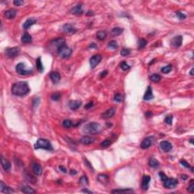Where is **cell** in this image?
Wrapping results in <instances>:
<instances>
[{
    "instance_id": "57",
    "label": "cell",
    "mask_w": 194,
    "mask_h": 194,
    "mask_svg": "<svg viewBox=\"0 0 194 194\" xmlns=\"http://www.w3.org/2000/svg\"><path fill=\"white\" fill-rule=\"evenodd\" d=\"M181 178H182L183 180H187V178H188V176L186 175V174H182V175H181Z\"/></svg>"
},
{
    "instance_id": "38",
    "label": "cell",
    "mask_w": 194,
    "mask_h": 194,
    "mask_svg": "<svg viewBox=\"0 0 194 194\" xmlns=\"http://www.w3.org/2000/svg\"><path fill=\"white\" fill-rule=\"evenodd\" d=\"M108 48L112 49H117L118 48V45L115 40H112L111 42H109V43L108 44Z\"/></svg>"
},
{
    "instance_id": "6",
    "label": "cell",
    "mask_w": 194,
    "mask_h": 194,
    "mask_svg": "<svg viewBox=\"0 0 194 194\" xmlns=\"http://www.w3.org/2000/svg\"><path fill=\"white\" fill-rule=\"evenodd\" d=\"M21 49L18 46H15V47H8L5 49V53L9 58H15L18 56L20 53Z\"/></svg>"
},
{
    "instance_id": "34",
    "label": "cell",
    "mask_w": 194,
    "mask_h": 194,
    "mask_svg": "<svg viewBox=\"0 0 194 194\" xmlns=\"http://www.w3.org/2000/svg\"><path fill=\"white\" fill-rule=\"evenodd\" d=\"M147 45V41L144 39H140L138 40V48L139 49H143Z\"/></svg>"
},
{
    "instance_id": "36",
    "label": "cell",
    "mask_w": 194,
    "mask_h": 194,
    "mask_svg": "<svg viewBox=\"0 0 194 194\" xmlns=\"http://www.w3.org/2000/svg\"><path fill=\"white\" fill-rule=\"evenodd\" d=\"M150 80L152 81L155 82V83H158L161 80V76L158 74H154L152 76H150Z\"/></svg>"
},
{
    "instance_id": "58",
    "label": "cell",
    "mask_w": 194,
    "mask_h": 194,
    "mask_svg": "<svg viewBox=\"0 0 194 194\" xmlns=\"http://www.w3.org/2000/svg\"><path fill=\"white\" fill-rule=\"evenodd\" d=\"M145 115H146V117H150V116H152V112H146V113Z\"/></svg>"
},
{
    "instance_id": "5",
    "label": "cell",
    "mask_w": 194,
    "mask_h": 194,
    "mask_svg": "<svg viewBox=\"0 0 194 194\" xmlns=\"http://www.w3.org/2000/svg\"><path fill=\"white\" fill-rule=\"evenodd\" d=\"M15 70L17 73L20 75L22 76H26V75H29V74H31L33 73L32 70H29L27 68L26 65H24V63H19L16 65V68H15Z\"/></svg>"
},
{
    "instance_id": "50",
    "label": "cell",
    "mask_w": 194,
    "mask_h": 194,
    "mask_svg": "<svg viewBox=\"0 0 194 194\" xmlns=\"http://www.w3.org/2000/svg\"><path fill=\"white\" fill-rule=\"evenodd\" d=\"M13 3H14V5H17V6H20V5H21L24 4V2L21 1V0H14Z\"/></svg>"
},
{
    "instance_id": "48",
    "label": "cell",
    "mask_w": 194,
    "mask_h": 194,
    "mask_svg": "<svg viewBox=\"0 0 194 194\" xmlns=\"http://www.w3.org/2000/svg\"><path fill=\"white\" fill-rule=\"evenodd\" d=\"M176 14H177V16L178 17V18L180 20H183V19L186 18V15L184 13H182L181 12H176Z\"/></svg>"
},
{
    "instance_id": "24",
    "label": "cell",
    "mask_w": 194,
    "mask_h": 194,
    "mask_svg": "<svg viewBox=\"0 0 194 194\" xmlns=\"http://www.w3.org/2000/svg\"><path fill=\"white\" fill-rule=\"evenodd\" d=\"M52 44L55 46H56L58 49L60 48L61 46L65 45V40L63 39V38H58V39H56L55 40H53L52 42Z\"/></svg>"
},
{
    "instance_id": "27",
    "label": "cell",
    "mask_w": 194,
    "mask_h": 194,
    "mask_svg": "<svg viewBox=\"0 0 194 194\" xmlns=\"http://www.w3.org/2000/svg\"><path fill=\"white\" fill-rule=\"evenodd\" d=\"M21 42L25 44L30 43L32 42V37L28 33H24L21 36Z\"/></svg>"
},
{
    "instance_id": "37",
    "label": "cell",
    "mask_w": 194,
    "mask_h": 194,
    "mask_svg": "<svg viewBox=\"0 0 194 194\" xmlns=\"http://www.w3.org/2000/svg\"><path fill=\"white\" fill-rule=\"evenodd\" d=\"M80 183L81 184H83L84 186H86V185L89 184V180H88V178H87V177H86V175H83V176L80 178Z\"/></svg>"
},
{
    "instance_id": "4",
    "label": "cell",
    "mask_w": 194,
    "mask_h": 194,
    "mask_svg": "<svg viewBox=\"0 0 194 194\" xmlns=\"http://www.w3.org/2000/svg\"><path fill=\"white\" fill-rule=\"evenodd\" d=\"M71 53L72 49H70L68 46H67L66 45H64L58 49V54L59 55L60 57L63 58H69L71 56Z\"/></svg>"
},
{
    "instance_id": "11",
    "label": "cell",
    "mask_w": 194,
    "mask_h": 194,
    "mask_svg": "<svg viewBox=\"0 0 194 194\" xmlns=\"http://www.w3.org/2000/svg\"><path fill=\"white\" fill-rule=\"evenodd\" d=\"M31 168L33 172L36 175H41L43 173V168L39 163L37 162H33L31 165Z\"/></svg>"
},
{
    "instance_id": "59",
    "label": "cell",
    "mask_w": 194,
    "mask_h": 194,
    "mask_svg": "<svg viewBox=\"0 0 194 194\" xmlns=\"http://www.w3.org/2000/svg\"><path fill=\"white\" fill-rule=\"evenodd\" d=\"M193 71H194V68H193L191 69V71H190V75H191V76H193V74H193Z\"/></svg>"
},
{
    "instance_id": "29",
    "label": "cell",
    "mask_w": 194,
    "mask_h": 194,
    "mask_svg": "<svg viewBox=\"0 0 194 194\" xmlns=\"http://www.w3.org/2000/svg\"><path fill=\"white\" fill-rule=\"evenodd\" d=\"M112 193H132L134 191L132 189H123V190H113Z\"/></svg>"
},
{
    "instance_id": "30",
    "label": "cell",
    "mask_w": 194,
    "mask_h": 194,
    "mask_svg": "<svg viewBox=\"0 0 194 194\" xmlns=\"http://www.w3.org/2000/svg\"><path fill=\"white\" fill-rule=\"evenodd\" d=\"M107 36L106 34V32L105 30H99L96 33V38L99 40H104Z\"/></svg>"
},
{
    "instance_id": "21",
    "label": "cell",
    "mask_w": 194,
    "mask_h": 194,
    "mask_svg": "<svg viewBox=\"0 0 194 194\" xmlns=\"http://www.w3.org/2000/svg\"><path fill=\"white\" fill-rule=\"evenodd\" d=\"M36 23V20L34 18H29L27 19L26 21L23 24V28L24 30H27L29 29L31 26H33L34 24H35Z\"/></svg>"
},
{
    "instance_id": "17",
    "label": "cell",
    "mask_w": 194,
    "mask_h": 194,
    "mask_svg": "<svg viewBox=\"0 0 194 194\" xmlns=\"http://www.w3.org/2000/svg\"><path fill=\"white\" fill-rule=\"evenodd\" d=\"M1 162H2V168H3V169L5 171H9L11 169L12 165H11V162L8 159L5 158L4 157H2V158H1Z\"/></svg>"
},
{
    "instance_id": "19",
    "label": "cell",
    "mask_w": 194,
    "mask_h": 194,
    "mask_svg": "<svg viewBox=\"0 0 194 194\" xmlns=\"http://www.w3.org/2000/svg\"><path fill=\"white\" fill-rule=\"evenodd\" d=\"M0 190L2 193H14V190L12 189H11L9 187H8L7 185H5L3 181L0 182Z\"/></svg>"
},
{
    "instance_id": "25",
    "label": "cell",
    "mask_w": 194,
    "mask_h": 194,
    "mask_svg": "<svg viewBox=\"0 0 194 194\" xmlns=\"http://www.w3.org/2000/svg\"><path fill=\"white\" fill-rule=\"evenodd\" d=\"M49 77H50V79L52 80V81L53 82V83H58L60 79H61V76H60V74L58 73V72L56 71H52L50 73V75H49Z\"/></svg>"
},
{
    "instance_id": "52",
    "label": "cell",
    "mask_w": 194,
    "mask_h": 194,
    "mask_svg": "<svg viewBox=\"0 0 194 194\" xmlns=\"http://www.w3.org/2000/svg\"><path fill=\"white\" fill-rule=\"evenodd\" d=\"M84 162H85V164H86V165L88 166V167H89V168H90V169L92 170V171H93V167H92V165H91V164H90V162H89L87 161V159L84 158Z\"/></svg>"
},
{
    "instance_id": "26",
    "label": "cell",
    "mask_w": 194,
    "mask_h": 194,
    "mask_svg": "<svg viewBox=\"0 0 194 194\" xmlns=\"http://www.w3.org/2000/svg\"><path fill=\"white\" fill-rule=\"evenodd\" d=\"M17 14V12L14 10V9H9V10H7L5 12V17L7 18V19H13L15 18Z\"/></svg>"
},
{
    "instance_id": "49",
    "label": "cell",
    "mask_w": 194,
    "mask_h": 194,
    "mask_svg": "<svg viewBox=\"0 0 194 194\" xmlns=\"http://www.w3.org/2000/svg\"><path fill=\"white\" fill-rule=\"evenodd\" d=\"M158 175H159V177H160V179L162 181H164V180H165L166 178H167V176H166V174L164 172H159L158 174Z\"/></svg>"
},
{
    "instance_id": "3",
    "label": "cell",
    "mask_w": 194,
    "mask_h": 194,
    "mask_svg": "<svg viewBox=\"0 0 194 194\" xmlns=\"http://www.w3.org/2000/svg\"><path fill=\"white\" fill-rule=\"evenodd\" d=\"M34 149H46V150L51 151V150L53 149V147H52V144L48 140L40 138V139L37 140L36 143L34 145Z\"/></svg>"
},
{
    "instance_id": "14",
    "label": "cell",
    "mask_w": 194,
    "mask_h": 194,
    "mask_svg": "<svg viewBox=\"0 0 194 194\" xmlns=\"http://www.w3.org/2000/svg\"><path fill=\"white\" fill-rule=\"evenodd\" d=\"M82 102L79 100H71L68 102V106L71 110H77L81 106Z\"/></svg>"
},
{
    "instance_id": "47",
    "label": "cell",
    "mask_w": 194,
    "mask_h": 194,
    "mask_svg": "<svg viewBox=\"0 0 194 194\" xmlns=\"http://www.w3.org/2000/svg\"><path fill=\"white\" fill-rule=\"evenodd\" d=\"M61 97V94L59 93H55L52 95V99L54 101H58Z\"/></svg>"
},
{
    "instance_id": "54",
    "label": "cell",
    "mask_w": 194,
    "mask_h": 194,
    "mask_svg": "<svg viewBox=\"0 0 194 194\" xmlns=\"http://www.w3.org/2000/svg\"><path fill=\"white\" fill-rule=\"evenodd\" d=\"M59 169L62 171V172H64V173H67V169L65 168V167L64 166H62V165H61V166H59Z\"/></svg>"
},
{
    "instance_id": "33",
    "label": "cell",
    "mask_w": 194,
    "mask_h": 194,
    "mask_svg": "<svg viewBox=\"0 0 194 194\" xmlns=\"http://www.w3.org/2000/svg\"><path fill=\"white\" fill-rule=\"evenodd\" d=\"M149 165L152 168H157L159 167V162L155 158H150L149 161Z\"/></svg>"
},
{
    "instance_id": "41",
    "label": "cell",
    "mask_w": 194,
    "mask_h": 194,
    "mask_svg": "<svg viewBox=\"0 0 194 194\" xmlns=\"http://www.w3.org/2000/svg\"><path fill=\"white\" fill-rule=\"evenodd\" d=\"M180 163L181 164V165H182L184 166V167H185V168H190V169H191V171H192V172L193 171V168H192L191 166L190 165V164H189V163L187 162V161H185V160H184V159H183V160H180Z\"/></svg>"
},
{
    "instance_id": "55",
    "label": "cell",
    "mask_w": 194,
    "mask_h": 194,
    "mask_svg": "<svg viewBox=\"0 0 194 194\" xmlns=\"http://www.w3.org/2000/svg\"><path fill=\"white\" fill-rule=\"evenodd\" d=\"M108 74V71H104L101 72L100 74V77H106V75Z\"/></svg>"
},
{
    "instance_id": "23",
    "label": "cell",
    "mask_w": 194,
    "mask_h": 194,
    "mask_svg": "<svg viewBox=\"0 0 194 194\" xmlns=\"http://www.w3.org/2000/svg\"><path fill=\"white\" fill-rule=\"evenodd\" d=\"M97 180L100 182L101 184H107L109 182V176L107 174H101L98 176L97 178Z\"/></svg>"
},
{
    "instance_id": "53",
    "label": "cell",
    "mask_w": 194,
    "mask_h": 194,
    "mask_svg": "<svg viewBox=\"0 0 194 194\" xmlns=\"http://www.w3.org/2000/svg\"><path fill=\"white\" fill-rule=\"evenodd\" d=\"M89 48H90V49H97L98 46H97V45H96V43H92V44L89 46Z\"/></svg>"
},
{
    "instance_id": "35",
    "label": "cell",
    "mask_w": 194,
    "mask_h": 194,
    "mask_svg": "<svg viewBox=\"0 0 194 194\" xmlns=\"http://www.w3.org/2000/svg\"><path fill=\"white\" fill-rule=\"evenodd\" d=\"M111 144H112V141L109 139H106V140H105L104 141H102L101 143L100 146L101 147H102V148H108V146H111Z\"/></svg>"
},
{
    "instance_id": "1",
    "label": "cell",
    "mask_w": 194,
    "mask_h": 194,
    "mask_svg": "<svg viewBox=\"0 0 194 194\" xmlns=\"http://www.w3.org/2000/svg\"><path fill=\"white\" fill-rule=\"evenodd\" d=\"M12 93L17 96H24L29 93L30 88L28 84L24 81H20L14 84L12 86Z\"/></svg>"
},
{
    "instance_id": "60",
    "label": "cell",
    "mask_w": 194,
    "mask_h": 194,
    "mask_svg": "<svg viewBox=\"0 0 194 194\" xmlns=\"http://www.w3.org/2000/svg\"><path fill=\"white\" fill-rule=\"evenodd\" d=\"M77 174V171H75L74 170H71V174Z\"/></svg>"
},
{
    "instance_id": "10",
    "label": "cell",
    "mask_w": 194,
    "mask_h": 194,
    "mask_svg": "<svg viewBox=\"0 0 194 194\" xmlns=\"http://www.w3.org/2000/svg\"><path fill=\"white\" fill-rule=\"evenodd\" d=\"M62 30H63V32H65L66 34H74L77 32V29L70 24H64L62 27Z\"/></svg>"
},
{
    "instance_id": "44",
    "label": "cell",
    "mask_w": 194,
    "mask_h": 194,
    "mask_svg": "<svg viewBox=\"0 0 194 194\" xmlns=\"http://www.w3.org/2000/svg\"><path fill=\"white\" fill-rule=\"evenodd\" d=\"M130 54V50L129 49H126V48H124L121 51V55L122 56H129Z\"/></svg>"
},
{
    "instance_id": "2",
    "label": "cell",
    "mask_w": 194,
    "mask_h": 194,
    "mask_svg": "<svg viewBox=\"0 0 194 194\" xmlns=\"http://www.w3.org/2000/svg\"><path fill=\"white\" fill-rule=\"evenodd\" d=\"M102 130V128L99 123L91 122L85 125V127L83 129V131L88 134L94 135V134H99V133H101Z\"/></svg>"
},
{
    "instance_id": "32",
    "label": "cell",
    "mask_w": 194,
    "mask_h": 194,
    "mask_svg": "<svg viewBox=\"0 0 194 194\" xmlns=\"http://www.w3.org/2000/svg\"><path fill=\"white\" fill-rule=\"evenodd\" d=\"M123 33V29L121 28V27H115V28H113L112 30V31H111V34H112V36H119V35H121V34Z\"/></svg>"
},
{
    "instance_id": "39",
    "label": "cell",
    "mask_w": 194,
    "mask_h": 194,
    "mask_svg": "<svg viewBox=\"0 0 194 194\" xmlns=\"http://www.w3.org/2000/svg\"><path fill=\"white\" fill-rule=\"evenodd\" d=\"M171 69H172V66L171 65H167V66H165V67H162V69H161V71L162 72V73H164V74H168V73H169V72L171 71Z\"/></svg>"
},
{
    "instance_id": "20",
    "label": "cell",
    "mask_w": 194,
    "mask_h": 194,
    "mask_svg": "<svg viewBox=\"0 0 194 194\" xmlns=\"http://www.w3.org/2000/svg\"><path fill=\"white\" fill-rule=\"evenodd\" d=\"M70 12L73 14H76V15H79V14H83V8H82V5H77L74 7H73L71 9Z\"/></svg>"
},
{
    "instance_id": "46",
    "label": "cell",
    "mask_w": 194,
    "mask_h": 194,
    "mask_svg": "<svg viewBox=\"0 0 194 194\" xmlns=\"http://www.w3.org/2000/svg\"><path fill=\"white\" fill-rule=\"evenodd\" d=\"M120 67H121V68L122 69L123 71H127V70H128V69L130 68V66L129 65H128L126 62H122L120 65Z\"/></svg>"
},
{
    "instance_id": "45",
    "label": "cell",
    "mask_w": 194,
    "mask_h": 194,
    "mask_svg": "<svg viewBox=\"0 0 194 194\" xmlns=\"http://www.w3.org/2000/svg\"><path fill=\"white\" fill-rule=\"evenodd\" d=\"M187 190L188 192L190 193H193L194 192V183H193V180H192L190 181V184L189 185V187L187 188Z\"/></svg>"
},
{
    "instance_id": "31",
    "label": "cell",
    "mask_w": 194,
    "mask_h": 194,
    "mask_svg": "<svg viewBox=\"0 0 194 194\" xmlns=\"http://www.w3.org/2000/svg\"><path fill=\"white\" fill-rule=\"evenodd\" d=\"M21 191L22 193H28V194H32V193H35L36 191L31 188L30 187H28V186H24L21 188Z\"/></svg>"
},
{
    "instance_id": "12",
    "label": "cell",
    "mask_w": 194,
    "mask_h": 194,
    "mask_svg": "<svg viewBox=\"0 0 194 194\" xmlns=\"http://www.w3.org/2000/svg\"><path fill=\"white\" fill-rule=\"evenodd\" d=\"M160 147L161 149L165 152H168L171 151V149H172V145L170 142L168 141H166V140H164V141H162L160 143Z\"/></svg>"
},
{
    "instance_id": "28",
    "label": "cell",
    "mask_w": 194,
    "mask_h": 194,
    "mask_svg": "<svg viewBox=\"0 0 194 194\" xmlns=\"http://www.w3.org/2000/svg\"><path fill=\"white\" fill-rule=\"evenodd\" d=\"M36 66L38 71L40 73H43L44 71V68H43V63H42V61H41V58L39 57L36 58Z\"/></svg>"
},
{
    "instance_id": "16",
    "label": "cell",
    "mask_w": 194,
    "mask_h": 194,
    "mask_svg": "<svg viewBox=\"0 0 194 194\" xmlns=\"http://www.w3.org/2000/svg\"><path fill=\"white\" fill-rule=\"evenodd\" d=\"M150 180H151L150 176H149V175H144L143 178V181H142V189L143 190H148Z\"/></svg>"
},
{
    "instance_id": "9",
    "label": "cell",
    "mask_w": 194,
    "mask_h": 194,
    "mask_svg": "<svg viewBox=\"0 0 194 194\" xmlns=\"http://www.w3.org/2000/svg\"><path fill=\"white\" fill-rule=\"evenodd\" d=\"M153 137H149L145 138L142 141V143L140 144V147L143 149H148L149 148L152 144V141H153Z\"/></svg>"
},
{
    "instance_id": "22",
    "label": "cell",
    "mask_w": 194,
    "mask_h": 194,
    "mask_svg": "<svg viewBox=\"0 0 194 194\" xmlns=\"http://www.w3.org/2000/svg\"><path fill=\"white\" fill-rule=\"evenodd\" d=\"M152 99H153V94H152V89L151 86H148L147 90L146 91V93L144 94L143 99L144 100H150Z\"/></svg>"
},
{
    "instance_id": "51",
    "label": "cell",
    "mask_w": 194,
    "mask_h": 194,
    "mask_svg": "<svg viewBox=\"0 0 194 194\" xmlns=\"http://www.w3.org/2000/svg\"><path fill=\"white\" fill-rule=\"evenodd\" d=\"M93 106V102H90L85 106V108L86 109H90V108H92Z\"/></svg>"
},
{
    "instance_id": "18",
    "label": "cell",
    "mask_w": 194,
    "mask_h": 194,
    "mask_svg": "<svg viewBox=\"0 0 194 194\" xmlns=\"http://www.w3.org/2000/svg\"><path fill=\"white\" fill-rule=\"evenodd\" d=\"M80 143L84 145H89V144H91L94 143L95 141V139L93 137H90V136H84L80 139Z\"/></svg>"
},
{
    "instance_id": "43",
    "label": "cell",
    "mask_w": 194,
    "mask_h": 194,
    "mask_svg": "<svg viewBox=\"0 0 194 194\" xmlns=\"http://www.w3.org/2000/svg\"><path fill=\"white\" fill-rule=\"evenodd\" d=\"M172 121H173V116L171 115H168L165 118V121L167 124H169V125H171L172 124Z\"/></svg>"
},
{
    "instance_id": "15",
    "label": "cell",
    "mask_w": 194,
    "mask_h": 194,
    "mask_svg": "<svg viewBox=\"0 0 194 194\" xmlns=\"http://www.w3.org/2000/svg\"><path fill=\"white\" fill-rule=\"evenodd\" d=\"M183 43V37L180 35L174 36L171 40V44L174 47H180Z\"/></svg>"
},
{
    "instance_id": "7",
    "label": "cell",
    "mask_w": 194,
    "mask_h": 194,
    "mask_svg": "<svg viewBox=\"0 0 194 194\" xmlns=\"http://www.w3.org/2000/svg\"><path fill=\"white\" fill-rule=\"evenodd\" d=\"M178 181L174 178H166L163 181V185L167 189H173L178 185Z\"/></svg>"
},
{
    "instance_id": "8",
    "label": "cell",
    "mask_w": 194,
    "mask_h": 194,
    "mask_svg": "<svg viewBox=\"0 0 194 194\" xmlns=\"http://www.w3.org/2000/svg\"><path fill=\"white\" fill-rule=\"evenodd\" d=\"M101 61H102V56L101 55H95L93 57H91L90 60L91 68H96V65H98L100 63Z\"/></svg>"
},
{
    "instance_id": "13",
    "label": "cell",
    "mask_w": 194,
    "mask_h": 194,
    "mask_svg": "<svg viewBox=\"0 0 194 194\" xmlns=\"http://www.w3.org/2000/svg\"><path fill=\"white\" fill-rule=\"evenodd\" d=\"M115 114V108H108L107 111H106L102 115V118L103 119H109L112 118Z\"/></svg>"
},
{
    "instance_id": "56",
    "label": "cell",
    "mask_w": 194,
    "mask_h": 194,
    "mask_svg": "<svg viewBox=\"0 0 194 194\" xmlns=\"http://www.w3.org/2000/svg\"><path fill=\"white\" fill-rule=\"evenodd\" d=\"M82 192H84V193H93L92 191H90V190H86V189L82 190Z\"/></svg>"
},
{
    "instance_id": "40",
    "label": "cell",
    "mask_w": 194,
    "mask_h": 194,
    "mask_svg": "<svg viewBox=\"0 0 194 194\" xmlns=\"http://www.w3.org/2000/svg\"><path fill=\"white\" fill-rule=\"evenodd\" d=\"M62 125H63V127L65 128H70L73 124H72V122L71 120L66 119V120H64V121H63Z\"/></svg>"
},
{
    "instance_id": "42",
    "label": "cell",
    "mask_w": 194,
    "mask_h": 194,
    "mask_svg": "<svg viewBox=\"0 0 194 194\" xmlns=\"http://www.w3.org/2000/svg\"><path fill=\"white\" fill-rule=\"evenodd\" d=\"M114 99L116 102H121L124 100V97H123V96L121 94L116 93L115 95V96H114Z\"/></svg>"
}]
</instances>
